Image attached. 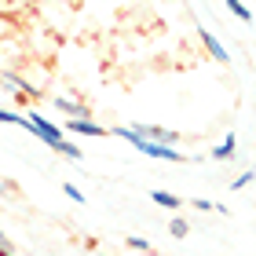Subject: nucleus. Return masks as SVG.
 I'll return each mask as SVG.
<instances>
[{"mask_svg":"<svg viewBox=\"0 0 256 256\" xmlns=\"http://www.w3.org/2000/svg\"><path fill=\"white\" fill-rule=\"evenodd\" d=\"M114 136H121L128 139L139 154H146V158H158V161H187V154H180V150H172V146H161V143H150V139H139L136 132H128V128H114Z\"/></svg>","mask_w":256,"mask_h":256,"instance_id":"f257e3e1","label":"nucleus"},{"mask_svg":"<svg viewBox=\"0 0 256 256\" xmlns=\"http://www.w3.org/2000/svg\"><path fill=\"white\" fill-rule=\"evenodd\" d=\"M128 132H136L139 139H150V143H161V146H172V143H176V132H168V128H158V124H143V121H139V124H128Z\"/></svg>","mask_w":256,"mask_h":256,"instance_id":"f03ea898","label":"nucleus"},{"mask_svg":"<svg viewBox=\"0 0 256 256\" xmlns=\"http://www.w3.org/2000/svg\"><path fill=\"white\" fill-rule=\"evenodd\" d=\"M66 132H74V136H96V139H102V136H110V128H102V124L88 121V118H77V121H66Z\"/></svg>","mask_w":256,"mask_h":256,"instance_id":"7ed1b4c3","label":"nucleus"},{"mask_svg":"<svg viewBox=\"0 0 256 256\" xmlns=\"http://www.w3.org/2000/svg\"><path fill=\"white\" fill-rule=\"evenodd\" d=\"M202 44H205L208 52H212V59H216V62H230V55H227V48H224V44H220V40L212 37V33H208V30H202Z\"/></svg>","mask_w":256,"mask_h":256,"instance_id":"20e7f679","label":"nucleus"},{"mask_svg":"<svg viewBox=\"0 0 256 256\" xmlns=\"http://www.w3.org/2000/svg\"><path fill=\"white\" fill-rule=\"evenodd\" d=\"M55 110L74 114V121H77V118H88V102H74V99H55Z\"/></svg>","mask_w":256,"mask_h":256,"instance_id":"39448f33","label":"nucleus"},{"mask_svg":"<svg viewBox=\"0 0 256 256\" xmlns=\"http://www.w3.org/2000/svg\"><path fill=\"white\" fill-rule=\"evenodd\" d=\"M234 146H238V143H234V136H227L224 143L212 150V161H230V158H234Z\"/></svg>","mask_w":256,"mask_h":256,"instance_id":"423d86ee","label":"nucleus"},{"mask_svg":"<svg viewBox=\"0 0 256 256\" xmlns=\"http://www.w3.org/2000/svg\"><path fill=\"white\" fill-rule=\"evenodd\" d=\"M150 198H154L158 205H165V208H180V205H183V198H180V194H168V190H154Z\"/></svg>","mask_w":256,"mask_h":256,"instance_id":"0eeeda50","label":"nucleus"},{"mask_svg":"<svg viewBox=\"0 0 256 256\" xmlns=\"http://www.w3.org/2000/svg\"><path fill=\"white\" fill-rule=\"evenodd\" d=\"M0 124H18V128H26V132H33L30 121L22 118V114H11V110H0Z\"/></svg>","mask_w":256,"mask_h":256,"instance_id":"6e6552de","label":"nucleus"},{"mask_svg":"<svg viewBox=\"0 0 256 256\" xmlns=\"http://www.w3.org/2000/svg\"><path fill=\"white\" fill-rule=\"evenodd\" d=\"M172 238H187V230H190V224H187V220H183V216H176V220H172Z\"/></svg>","mask_w":256,"mask_h":256,"instance_id":"1a4fd4ad","label":"nucleus"},{"mask_svg":"<svg viewBox=\"0 0 256 256\" xmlns=\"http://www.w3.org/2000/svg\"><path fill=\"white\" fill-rule=\"evenodd\" d=\"M227 4H230V11H234V15H238L242 22H252V11H249L246 4H242V0H227Z\"/></svg>","mask_w":256,"mask_h":256,"instance_id":"9d476101","label":"nucleus"},{"mask_svg":"<svg viewBox=\"0 0 256 256\" xmlns=\"http://www.w3.org/2000/svg\"><path fill=\"white\" fill-rule=\"evenodd\" d=\"M62 190H66V198H70V202H77V205H84V194H80V190L74 187V183H66V187H62Z\"/></svg>","mask_w":256,"mask_h":256,"instance_id":"9b49d317","label":"nucleus"},{"mask_svg":"<svg viewBox=\"0 0 256 256\" xmlns=\"http://www.w3.org/2000/svg\"><path fill=\"white\" fill-rule=\"evenodd\" d=\"M249 180H252V172H242V176L230 183V187H234V190H246V187H249Z\"/></svg>","mask_w":256,"mask_h":256,"instance_id":"f8f14e48","label":"nucleus"},{"mask_svg":"<svg viewBox=\"0 0 256 256\" xmlns=\"http://www.w3.org/2000/svg\"><path fill=\"white\" fill-rule=\"evenodd\" d=\"M128 249H143V252H150V242H146V238H128Z\"/></svg>","mask_w":256,"mask_h":256,"instance_id":"ddd939ff","label":"nucleus"},{"mask_svg":"<svg viewBox=\"0 0 256 256\" xmlns=\"http://www.w3.org/2000/svg\"><path fill=\"white\" fill-rule=\"evenodd\" d=\"M0 249H8V242H4V230H0Z\"/></svg>","mask_w":256,"mask_h":256,"instance_id":"4468645a","label":"nucleus"},{"mask_svg":"<svg viewBox=\"0 0 256 256\" xmlns=\"http://www.w3.org/2000/svg\"><path fill=\"white\" fill-rule=\"evenodd\" d=\"M0 256H11V249H0Z\"/></svg>","mask_w":256,"mask_h":256,"instance_id":"2eb2a0df","label":"nucleus"}]
</instances>
